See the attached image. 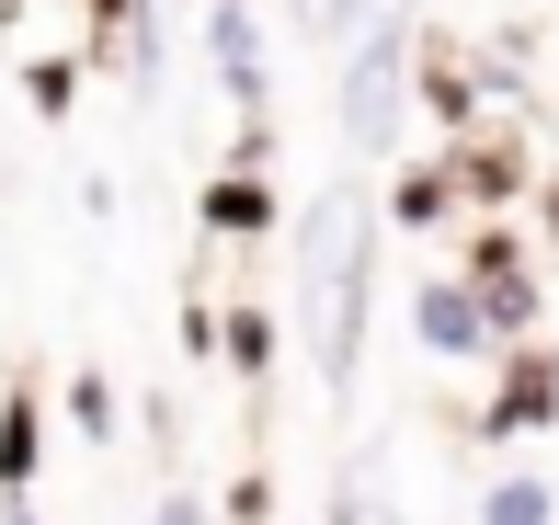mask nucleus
Wrapping results in <instances>:
<instances>
[{
  "label": "nucleus",
  "mask_w": 559,
  "mask_h": 525,
  "mask_svg": "<svg viewBox=\"0 0 559 525\" xmlns=\"http://www.w3.org/2000/svg\"><path fill=\"white\" fill-rule=\"evenodd\" d=\"M366 274H377V229L354 194H320L297 217V309H309V343H320V378H354V343H366Z\"/></svg>",
  "instance_id": "obj_1"
},
{
  "label": "nucleus",
  "mask_w": 559,
  "mask_h": 525,
  "mask_svg": "<svg viewBox=\"0 0 559 525\" xmlns=\"http://www.w3.org/2000/svg\"><path fill=\"white\" fill-rule=\"evenodd\" d=\"M354 58H343V138L354 148H389L400 104H412V12L400 23H354Z\"/></svg>",
  "instance_id": "obj_2"
},
{
  "label": "nucleus",
  "mask_w": 559,
  "mask_h": 525,
  "mask_svg": "<svg viewBox=\"0 0 559 525\" xmlns=\"http://www.w3.org/2000/svg\"><path fill=\"white\" fill-rule=\"evenodd\" d=\"M206 46H217V81H228V104H240L251 115V127H263V35H251V12H240V0H217V12H206Z\"/></svg>",
  "instance_id": "obj_3"
},
{
  "label": "nucleus",
  "mask_w": 559,
  "mask_h": 525,
  "mask_svg": "<svg viewBox=\"0 0 559 525\" xmlns=\"http://www.w3.org/2000/svg\"><path fill=\"white\" fill-rule=\"evenodd\" d=\"M412 332L435 343L445 366H479V355H491V320H479L468 286H423V297H412Z\"/></svg>",
  "instance_id": "obj_4"
},
{
  "label": "nucleus",
  "mask_w": 559,
  "mask_h": 525,
  "mask_svg": "<svg viewBox=\"0 0 559 525\" xmlns=\"http://www.w3.org/2000/svg\"><path fill=\"white\" fill-rule=\"evenodd\" d=\"M548 411H559V366H537V355H525V366H514V389L479 411V434H525V422H548Z\"/></svg>",
  "instance_id": "obj_5"
},
{
  "label": "nucleus",
  "mask_w": 559,
  "mask_h": 525,
  "mask_svg": "<svg viewBox=\"0 0 559 525\" xmlns=\"http://www.w3.org/2000/svg\"><path fill=\"white\" fill-rule=\"evenodd\" d=\"M0 491H35V389L0 399Z\"/></svg>",
  "instance_id": "obj_6"
},
{
  "label": "nucleus",
  "mask_w": 559,
  "mask_h": 525,
  "mask_svg": "<svg viewBox=\"0 0 559 525\" xmlns=\"http://www.w3.org/2000/svg\"><path fill=\"white\" fill-rule=\"evenodd\" d=\"M206 229H274V194L251 171H228V183H206Z\"/></svg>",
  "instance_id": "obj_7"
},
{
  "label": "nucleus",
  "mask_w": 559,
  "mask_h": 525,
  "mask_svg": "<svg viewBox=\"0 0 559 525\" xmlns=\"http://www.w3.org/2000/svg\"><path fill=\"white\" fill-rule=\"evenodd\" d=\"M479 525H559V503H548V480H491L479 491Z\"/></svg>",
  "instance_id": "obj_8"
},
{
  "label": "nucleus",
  "mask_w": 559,
  "mask_h": 525,
  "mask_svg": "<svg viewBox=\"0 0 559 525\" xmlns=\"http://www.w3.org/2000/svg\"><path fill=\"white\" fill-rule=\"evenodd\" d=\"M217 343H228V366H240V378H263V366H274V320H263V309L217 320Z\"/></svg>",
  "instance_id": "obj_9"
},
{
  "label": "nucleus",
  "mask_w": 559,
  "mask_h": 525,
  "mask_svg": "<svg viewBox=\"0 0 559 525\" xmlns=\"http://www.w3.org/2000/svg\"><path fill=\"white\" fill-rule=\"evenodd\" d=\"M69 411H81V434H115V389H104V378L69 389Z\"/></svg>",
  "instance_id": "obj_10"
},
{
  "label": "nucleus",
  "mask_w": 559,
  "mask_h": 525,
  "mask_svg": "<svg viewBox=\"0 0 559 525\" xmlns=\"http://www.w3.org/2000/svg\"><path fill=\"white\" fill-rule=\"evenodd\" d=\"M148 525H206V503H194V491H171V503L148 514Z\"/></svg>",
  "instance_id": "obj_11"
},
{
  "label": "nucleus",
  "mask_w": 559,
  "mask_h": 525,
  "mask_svg": "<svg viewBox=\"0 0 559 525\" xmlns=\"http://www.w3.org/2000/svg\"><path fill=\"white\" fill-rule=\"evenodd\" d=\"M332 525H377V514H366V491H354V480L332 491Z\"/></svg>",
  "instance_id": "obj_12"
},
{
  "label": "nucleus",
  "mask_w": 559,
  "mask_h": 525,
  "mask_svg": "<svg viewBox=\"0 0 559 525\" xmlns=\"http://www.w3.org/2000/svg\"><path fill=\"white\" fill-rule=\"evenodd\" d=\"M309 12V35H343V0H297Z\"/></svg>",
  "instance_id": "obj_13"
},
{
  "label": "nucleus",
  "mask_w": 559,
  "mask_h": 525,
  "mask_svg": "<svg viewBox=\"0 0 559 525\" xmlns=\"http://www.w3.org/2000/svg\"><path fill=\"white\" fill-rule=\"evenodd\" d=\"M0 525H35V503H23V491H0Z\"/></svg>",
  "instance_id": "obj_14"
}]
</instances>
